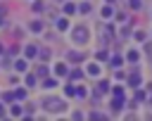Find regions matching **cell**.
Masks as SVG:
<instances>
[{"instance_id": "2", "label": "cell", "mask_w": 152, "mask_h": 121, "mask_svg": "<svg viewBox=\"0 0 152 121\" xmlns=\"http://www.w3.org/2000/svg\"><path fill=\"white\" fill-rule=\"evenodd\" d=\"M64 69H66V66H64V64H57V74H59V76H64V74H66V71H64Z\"/></svg>"}, {"instance_id": "1", "label": "cell", "mask_w": 152, "mask_h": 121, "mask_svg": "<svg viewBox=\"0 0 152 121\" xmlns=\"http://www.w3.org/2000/svg\"><path fill=\"white\" fill-rule=\"evenodd\" d=\"M26 57H36V45H28L26 47Z\"/></svg>"}]
</instances>
